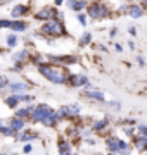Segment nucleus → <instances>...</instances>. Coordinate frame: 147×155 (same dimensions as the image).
<instances>
[{"label":"nucleus","instance_id":"obj_1","mask_svg":"<svg viewBox=\"0 0 147 155\" xmlns=\"http://www.w3.org/2000/svg\"><path fill=\"white\" fill-rule=\"evenodd\" d=\"M40 72L47 78V79H50L52 83H64L66 81V71L61 69V67H56V66H40Z\"/></svg>","mask_w":147,"mask_h":155},{"label":"nucleus","instance_id":"obj_2","mask_svg":"<svg viewBox=\"0 0 147 155\" xmlns=\"http://www.w3.org/2000/svg\"><path fill=\"white\" fill-rule=\"evenodd\" d=\"M42 31L47 33V35H52V36H59V35L62 33V24L59 21H49L45 26H43Z\"/></svg>","mask_w":147,"mask_h":155},{"label":"nucleus","instance_id":"obj_3","mask_svg":"<svg viewBox=\"0 0 147 155\" xmlns=\"http://www.w3.org/2000/svg\"><path fill=\"white\" fill-rule=\"evenodd\" d=\"M108 147H109V150H111V152H128V150H130V148H128V145L125 143V141L116 140V138L109 140Z\"/></svg>","mask_w":147,"mask_h":155},{"label":"nucleus","instance_id":"obj_4","mask_svg":"<svg viewBox=\"0 0 147 155\" xmlns=\"http://www.w3.org/2000/svg\"><path fill=\"white\" fill-rule=\"evenodd\" d=\"M47 114H50V107L49 105H38L33 110V114H31V119H33V121H42Z\"/></svg>","mask_w":147,"mask_h":155},{"label":"nucleus","instance_id":"obj_5","mask_svg":"<svg viewBox=\"0 0 147 155\" xmlns=\"http://www.w3.org/2000/svg\"><path fill=\"white\" fill-rule=\"evenodd\" d=\"M106 7L104 5H90L88 7V14H90V17H94V19H99V17H104L106 16Z\"/></svg>","mask_w":147,"mask_h":155},{"label":"nucleus","instance_id":"obj_6","mask_svg":"<svg viewBox=\"0 0 147 155\" xmlns=\"http://www.w3.org/2000/svg\"><path fill=\"white\" fill-rule=\"evenodd\" d=\"M54 14H56L54 9H43V11H40L38 14H36V19H49V17H52Z\"/></svg>","mask_w":147,"mask_h":155},{"label":"nucleus","instance_id":"obj_7","mask_svg":"<svg viewBox=\"0 0 147 155\" xmlns=\"http://www.w3.org/2000/svg\"><path fill=\"white\" fill-rule=\"evenodd\" d=\"M68 4H69L71 9H74V11H81L83 7H87V4L83 2V0H69Z\"/></svg>","mask_w":147,"mask_h":155},{"label":"nucleus","instance_id":"obj_8","mask_svg":"<svg viewBox=\"0 0 147 155\" xmlns=\"http://www.w3.org/2000/svg\"><path fill=\"white\" fill-rule=\"evenodd\" d=\"M57 119H61V117H57L56 114H47L45 117H43V119H42V122H43V124H45V126H52V124H54V122L57 121Z\"/></svg>","mask_w":147,"mask_h":155},{"label":"nucleus","instance_id":"obj_9","mask_svg":"<svg viewBox=\"0 0 147 155\" xmlns=\"http://www.w3.org/2000/svg\"><path fill=\"white\" fill-rule=\"evenodd\" d=\"M85 83H87V76H81V74L71 76V84L73 86H80V84H85Z\"/></svg>","mask_w":147,"mask_h":155},{"label":"nucleus","instance_id":"obj_10","mask_svg":"<svg viewBox=\"0 0 147 155\" xmlns=\"http://www.w3.org/2000/svg\"><path fill=\"white\" fill-rule=\"evenodd\" d=\"M11 90L12 91H17V93H19V91L23 93L24 90H28V86H26L24 83H14V84H11Z\"/></svg>","mask_w":147,"mask_h":155},{"label":"nucleus","instance_id":"obj_11","mask_svg":"<svg viewBox=\"0 0 147 155\" xmlns=\"http://www.w3.org/2000/svg\"><path fill=\"white\" fill-rule=\"evenodd\" d=\"M28 11V7H24V5H16V9L12 11V16L17 17V16H23L24 12Z\"/></svg>","mask_w":147,"mask_h":155},{"label":"nucleus","instance_id":"obj_12","mask_svg":"<svg viewBox=\"0 0 147 155\" xmlns=\"http://www.w3.org/2000/svg\"><path fill=\"white\" fill-rule=\"evenodd\" d=\"M11 126H12V129H14V131H19V129H23L24 122H23V119L19 117V119H14V121H12Z\"/></svg>","mask_w":147,"mask_h":155},{"label":"nucleus","instance_id":"obj_13","mask_svg":"<svg viewBox=\"0 0 147 155\" xmlns=\"http://www.w3.org/2000/svg\"><path fill=\"white\" fill-rule=\"evenodd\" d=\"M130 14H132V17H140V16H142V7H138V5H132Z\"/></svg>","mask_w":147,"mask_h":155},{"label":"nucleus","instance_id":"obj_14","mask_svg":"<svg viewBox=\"0 0 147 155\" xmlns=\"http://www.w3.org/2000/svg\"><path fill=\"white\" fill-rule=\"evenodd\" d=\"M11 28L16 29V31H23V29H26V24L21 22V21H16V22H12V24H11Z\"/></svg>","mask_w":147,"mask_h":155},{"label":"nucleus","instance_id":"obj_15","mask_svg":"<svg viewBox=\"0 0 147 155\" xmlns=\"http://www.w3.org/2000/svg\"><path fill=\"white\" fill-rule=\"evenodd\" d=\"M87 93H88V97H92V98H97V100H104V95H102L101 91H94V90H88Z\"/></svg>","mask_w":147,"mask_h":155},{"label":"nucleus","instance_id":"obj_16","mask_svg":"<svg viewBox=\"0 0 147 155\" xmlns=\"http://www.w3.org/2000/svg\"><path fill=\"white\" fill-rule=\"evenodd\" d=\"M17 102H19V97H11V98H7V105L9 107H16Z\"/></svg>","mask_w":147,"mask_h":155},{"label":"nucleus","instance_id":"obj_17","mask_svg":"<svg viewBox=\"0 0 147 155\" xmlns=\"http://www.w3.org/2000/svg\"><path fill=\"white\" fill-rule=\"evenodd\" d=\"M26 55H28V54L23 50V52H19V54H16V55H14V61H16V62H17V61H23Z\"/></svg>","mask_w":147,"mask_h":155},{"label":"nucleus","instance_id":"obj_18","mask_svg":"<svg viewBox=\"0 0 147 155\" xmlns=\"http://www.w3.org/2000/svg\"><path fill=\"white\" fill-rule=\"evenodd\" d=\"M0 131H2L4 134H12V133H14L12 126H11V127H4V126H0Z\"/></svg>","mask_w":147,"mask_h":155},{"label":"nucleus","instance_id":"obj_19","mask_svg":"<svg viewBox=\"0 0 147 155\" xmlns=\"http://www.w3.org/2000/svg\"><path fill=\"white\" fill-rule=\"evenodd\" d=\"M59 150H61V152H64V153H69V152H71V148L68 147V143H61Z\"/></svg>","mask_w":147,"mask_h":155},{"label":"nucleus","instance_id":"obj_20","mask_svg":"<svg viewBox=\"0 0 147 155\" xmlns=\"http://www.w3.org/2000/svg\"><path fill=\"white\" fill-rule=\"evenodd\" d=\"M90 40H92V35L90 33H85V35H83V38H81V43H88Z\"/></svg>","mask_w":147,"mask_h":155},{"label":"nucleus","instance_id":"obj_21","mask_svg":"<svg viewBox=\"0 0 147 155\" xmlns=\"http://www.w3.org/2000/svg\"><path fill=\"white\" fill-rule=\"evenodd\" d=\"M108 126V121H99L95 124V129H102V127H106Z\"/></svg>","mask_w":147,"mask_h":155},{"label":"nucleus","instance_id":"obj_22","mask_svg":"<svg viewBox=\"0 0 147 155\" xmlns=\"http://www.w3.org/2000/svg\"><path fill=\"white\" fill-rule=\"evenodd\" d=\"M11 24H12L11 21H2V19H0V28H5V26L7 28H11Z\"/></svg>","mask_w":147,"mask_h":155},{"label":"nucleus","instance_id":"obj_23","mask_svg":"<svg viewBox=\"0 0 147 155\" xmlns=\"http://www.w3.org/2000/svg\"><path fill=\"white\" fill-rule=\"evenodd\" d=\"M24 116H28V109H23V110L17 112V117H24Z\"/></svg>","mask_w":147,"mask_h":155},{"label":"nucleus","instance_id":"obj_24","mask_svg":"<svg viewBox=\"0 0 147 155\" xmlns=\"http://www.w3.org/2000/svg\"><path fill=\"white\" fill-rule=\"evenodd\" d=\"M7 43H9V45L12 47V45L16 43V36H14V35H12V36H9V40H7Z\"/></svg>","mask_w":147,"mask_h":155},{"label":"nucleus","instance_id":"obj_25","mask_svg":"<svg viewBox=\"0 0 147 155\" xmlns=\"http://www.w3.org/2000/svg\"><path fill=\"white\" fill-rule=\"evenodd\" d=\"M31 138H35V134H21V140H31Z\"/></svg>","mask_w":147,"mask_h":155},{"label":"nucleus","instance_id":"obj_26","mask_svg":"<svg viewBox=\"0 0 147 155\" xmlns=\"http://www.w3.org/2000/svg\"><path fill=\"white\" fill-rule=\"evenodd\" d=\"M140 133L144 134V136H147V127L145 126H140Z\"/></svg>","mask_w":147,"mask_h":155},{"label":"nucleus","instance_id":"obj_27","mask_svg":"<svg viewBox=\"0 0 147 155\" xmlns=\"http://www.w3.org/2000/svg\"><path fill=\"white\" fill-rule=\"evenodd\" d=\"M78 21L81 22V24H85V22H87V21H85V16H80V17H78Z\"/></svg>","mask_w":147,"mask_h":155},{"label":"nucleus","instance_id":"obj_28","mask_svg":"<svg viewBox=\"0 0 147 155\" xmlns=\"http://www.w3.org/2000/svg\"><path fill=\"white\" fill-rule=\"evenodd\" d=\"M24 152H31V145H26L24 147Z\"/></svg>","mask_w":147,"mask_h":155},{"label":"nucleus","instance_id":"obj_29","mask_svg":"<svg viewBox=\"0 0 147 155\" xmlns=\"http://www.w3.org/2000/svg\"><path fill=\"white\" fill-rule=\"evenodd\" d=\"M5 83H7V79H0V88H2V86H4Z\"/></svg>","mask_w":147,"mask_h":155},{"label":"nucleus","instance_id":"obj_30","mask_svg":"<svg viewBox=\"0 0 147 155\" xmlns=\"http://www.w3.org/2000/svg\"><path fill=\"white\" fill-rule=\"evenodd\" d=\"M56 4H62V0H56Z\"/></svg>","mask_w":147,"mask_h":155},{"label":"nucleus","instance_id":"obj_31","mask_svg":"<svg viewBox=\"0 0 147 155\" xmlns=\"http://www.w3.org/2000/svg\"><path fill=\"white\" fill-rule=\"evenodd\" d=\"M144 5H145V7H147V0H144Z\"/></svg>","mask_w":147,"mask_h":155}]
</instances>
